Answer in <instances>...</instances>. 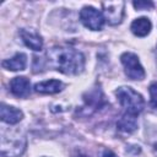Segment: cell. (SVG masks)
I'll use <instances>...</instances> for the list:
<instances>
[{"label": "cell", "mask_w": 157, "mask_h": 157, "mask_svg": "<svg viewBox=\"0 0 157 157\" xmlns=\"http://www.w3.org/2000/svg\"><path fill=\"white\" fill-rule=\"evenodd\" d=\"M80 20L85 27H87L88 29H92V31L102 29L104 21H105L103 13L92 6L82 7V10L80 12Z\"/></svg>", "instance_id": "obj_5"}, {"label": "cell", "mask_w": 157, "mask_h": 157, "mask_svg": "<svg viewBox=\"0 0 157 157\" xmlns=\"http://www.w3.org/2000/svg\"><path fill=\"white\" fill-rule=\"evenodd\" d=\"M0 118L4 123H7V124H17L18 121L22 120L23 118V113L12 107V105H7V104H1L0 107Z\"/></svg>", "instance_id": "obj_10"}, {"label": "cell", "mask_w": 157, "mask_h": 157, "mask_svg": "<svg viewBox=\"0 0 157 157\" xmlns=\"http://www.w3.org/2000/svg\"><path fill=\"white\" fill-rule=\"evenodd\" d=\"M124 2L123 1H107L102 2L104 20L109 25H119L124 17Z\"/></svg>", "instance_id": "obj_6"}, {"label": "cell", "mask_w": 157, "mask_h": 157, "mask_svg": "<svg viewBox=\"0 0 157 157\" xmlns=\"http://www.w3.org/2000/svg\"><path fill=\"white\" fill-rule=\"evenodd\" d=\"M26 65H27V56L23 53H17L11 59L2 61V67L6 70H11V71L25 70Z\"/></svg>", "instance_id": "obj_11"}, {"label": "cell", "mask_w": 157, "mask_h": 157, "mask_svg": "<svg viewBox=\"0 0 157 157\" xmlns=\"http://www.w3.org/2000/svg\"><path fill=\"white\" fill-rule=\"evenodd\" d=\"M80 157H86V156H80Z\"/></svg>", "instance_id": "obj_20"}, {"label": "cell", "mask_w": 157, "mask_h": 157, "mask_svg": "<svg viewBox=\"0 0 157 157\" xmlns=\"http://www.w3.org/2000/svg\"><path fill=\"white\" fill-rule=\"evenodd\" d=\"M83 99H85V105L82 107V109L86 110L85 114H91V113L96 112L105 103L103 93L99 88H94V90L87 92V97L85 96Z\"/></svg>", "instance_id": "obj_7"}, {"label": "cell", "mask_w": 157, "mask_h": 157, "mask_svg": "<svg viewBox=\"0 0 157 157\" xmlns=\"http://www.w3.org/2000/svg\"><path fill=\"white\" fill-rule=\"evenodd\" d=\"M117 126L120 131L123 132H132L136 128H137V123H136V115L130 114V113H125L119 121L117 123Z\"/></svg>", "instance_id": "obj_15"}, {"label": "cell", "mask_w": 157, "mask_h": 157, "mask_svg": "<svg viewBox=\"0 0 157 157\" xmlns=\"http://www.w3.org/2000/svg\"><path fill=\"white\" fill-rule=\"evenodd\" d=\"M146 136L152 148L157 152V115H150L146 119Z\"/></svg>", "instance_id": "obj_14"}, {"label": "cell", "mask_w": 157, "mask_h": 157, "mask_svg": "<svg viewBox=\"0 0 157 157\" xmlns=\"http://www.w3.org/2000/svg\"><path fill=\"white\" fill-rule=\"evenodd\" d=\"M150 102L153 108L157 109V82H153L150 85Z\"/></svg>", "instance_id": "obj_16"}, {"label": "cell", "mask_w": 157, "mask_h": 157, "mask_svg": "<svg viewBox=\"0 0 157 157\" xmlns=\"http://www.w3.org/2000/svg\"><path fill=\"white\" fill-rule=\"evenodd\" d=\"M132 5L136 10H147L153 7V4L151 1H134Z\"/></svg>", "instance_id": "obj_17"}, {"label": "cell", "mask_w": 157, "mask_h": 157, "mask_svg": "<svg viewBox=\"0 0 157 157\" xmlns=\"http://www.w3.org/2000/svg\"><path fill=\"white\" fill-rule=\"evenodd\" d=\"M115 96L119 103L125 108L126 113L137 115L145 108V101L140 93L134 91L131 87H119L115 91Z\"/></svg>", "instance_id": "obj_2"}, {"label": "cell", "mask_w": 157, "mask_h": 157, "mask_svg": "<svg viewBox=\"0 0 157 157\" xmlns=\"http://www.w3.org/2000/svg\"><path fill=\"white\" fill-rule=\"evenodd\" d=\"M34 90L39 93H58L63 90V82L59 80H47L34 85Z\"/></svg>", "instance_id": "obj_13"}, {"label": "cell", "mask_w": 157, "mask_h": 157, "mask_svg": "<svg viewBox=\"0 0 157 157\" xmlns=\"http://www.w3.org/2000/svg\"><path fill=\"white\" fill-rule=\"evenodd\" d=\"M151 28H152V23H151V21L147 17L136 18V20L132 21V23L130 26L131 32L135 36H137V37H145V36H147L151 32Z\"/></svg>", "instance_id": "obj_12"}, {"label": "cell", "mask_w": 157, "mask_h": 157, "mask_svg": "<svg viewBox=\"0 0 157 157\" xmlns=\"http://www.w3.org/2000/svg\"><path fill=\"white\" fill-rule=\"evenodd\" d=\"M10 91L16 97H27L31 92V82L25 76L13 77L10 81Z\"/></svg>", "instance_id": "obj_8"}, {"label": "cell", "mask_w": 157, "mask_h": 157, "mask_svg": "<svg viewBox=\"0 0 157 157\" xmlns=\"http://www.w3.org/2000/svg\"><path fill=\"white\" fill-rule=\"evenodd\" d=\"M20 36H21L23 43H25L29 49H32V50H34V52L42 50L43 39H42V37H40L37 32H34V31H32V29H25V28H22V29L20 31Z\"/></svg>", "instance_id": "obj_9"}, {"label": "cell", "mask_w": 157, "mask_h": 157, "mask_svg": "<svg viewBox=\"0 0 157 157\" xmlns=\"http://www.w3.org/2000/svg\"><path fill=\"white\" fill-rule=\"evenodd\" d=\"M121 64L124 66V71L126 76L131 80H142L145 78V70L140 64V60L136 54L134 53H124L120 56Z\"/></svg>", "instance_id": "obj_4"}, {"label": "cell", "mask_w": 157, "mask_h": 157, "mask_svg": "<svg viewBox=\"0 0 157 157\" xmlns=\"http://www.w3.org/2000/svg\"><path fill=\"white\" fill-rule=\"evenodd\" d=\"M156 63H157V49H156Z\"/></svg>", "instance_id": "obj_19"}, {"label": "cell", "mask_w": 157, "mask_h": 157, "mask_svg": "<svg viewBox=\"0 0 157 157\" xmlns=\"http://www.w3.org/2000/svg\"><path fill=\"white\" fill-rule=\"evenodd\" d=\"M26 147V139L20 135L11 134L7 139L5 135L1 136V153L4 157H18L22 155Z\"/></svg>", "instance_id": "obj_3"}, {"label": "cell", "mask_w": 157, "mask_h": 157, "mask_svg": "<svg viewBox=\"0 0 157 157\" xmlns=\"http://www.w3.org/2000/svg\"><path fill=\"white\" fill-rule=\"evenodd\" d=\"M102 157H118V156H117L114 152H112L110 150H105V151L103 152Z\"/></svg>", "instance_id": "obj_18"}, {"label": "cell", "mask_w": 157, "mask_h": 157, "mask_svg": "<svg viewBox=\"0 0 157 157\" xmlns=\"http://www.w3.org/2000/svg\"><path fill=\"white\" fill-rule=\"evenodd\" d=\"M47 63L65 75H77L85 67V56L71 47H53L47 52Z\"/></svg>", "instance_id": "obj_1"}]
</instances>
